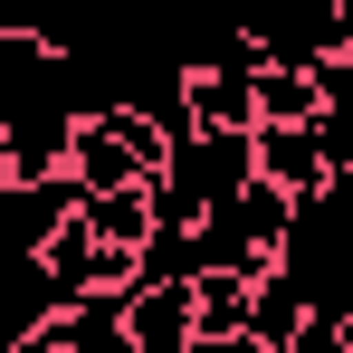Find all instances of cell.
I'll return each mask as SVG.
<instances>
[{
	"label": "cell",
	"mask_w": 353,
	"mask_h": 353,
	"mask_svg": "<svg viewBox=\"0 0 353 353\" xmlns=\"http://www.w3.org/2000/svg\"><path fill=\"white\" fill-rule=\"evenodd\" d=\"M296 325H305V296H296V277L268 258L258 287H248V334H239V344L248 353H296Z\"/></svg>",
	"instance_id": "3"
},
{
	"label": "cell",
	"mask_w": 353,
	"mask_h": 353,
	"mask_svg": "<svg viewBox=\"0 0 353 353\" xmlns=\"http://www.w3.org/2000/svg\"><path fill=\"white\" fill-rule=\"evenodd\" d=\"M124 344L134 353H191V277L124 287Z\"/></svg>",
	"instance_id": "1"
},
{
	"label": "cell",
	"mask_w": 353,
	"mask_h": 353,
	"mask_svg": "<svg viewBox=\"0 0 353 353\" xmlns=\"http://www.w3.org/2000/svg\"><path fill=\"white\" fill-rule=\"evenodd\" d=\"M248 153L277 191H315L325 181V143H315V115H287V124H248Z\"/></svg>",
	"instance_id": "2"
},
{
	"label": "cell",
	"mask_w": 353,
	"mask_h": 353,
	"mask_svg": "<svg viewBox=\"0 0 353 353\" xmlns=\"http://www.w3.org/2000/svg\"><path fill=\"white\" fill-rule=\"evenodd\" d=\"M0 191H10V163H0Z\"/></svg>",
	"instance_id": "4"
}]
</instances>
